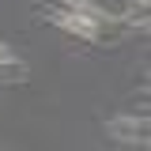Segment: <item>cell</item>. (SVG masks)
I'll return each mask as SVG.
<instances>
[{
	"instance_id": "1",
	"label": "cell",
	"mask_w": 151,
	"mask_h": 151,
	"mask_svg": "<svg viewBox=\"0 0 151 151\" xmlns=\"http://www.w3.org/2000/svg\"><path fill=\"white\" fill-rule=\"evenodd\" d=\"M106 136L117 144H136V147H147V117H110L106 121Z\"/></svg>"
},
{
	"instance_id": "4",
	"label": "cell",
	"mask_w": 151,
	"mask_h": 151,
	"mask_svg": "<svg viewBox=\"0 0 151 151\" xmlns=\"http://www.w3.org/2000/svg\"><path fill=\"white\" fill-rule=\"evenodd\" d=\"M4 57H12V53H8V45H4V42H0V60H4Z\"/></svg>"
},
{
	"instance_id": "3",
	"label": "cell",
	"mask_w": 151,
	"mask_h": 151,
	"mask_svg": "<svg viewBox=\"0 0 151 151\" xmlns=\"http://www.w3.org/2000/svg\"><path fill=\"white\" fill-rule=\"evenodd\" d=\"M23 79H27V64L4 57V60H0V83H23Z\"/></svg>"
},
{
	"instance_id": "5",
	"label": "cell",
	"mask_w": 151,
	"mask_h": 151,
	"mask_svg": "<svg viewBox=\"0 0 151 151\" xmlns=\"http://www.w3.org/2000/svg\"><path fill=\"white\" fill-rule=\"evenodd\" d=\"M64 4H72V8H76V4H79V0H64Z\"/></svg>"
},
{
	"instance_id": "2",
	"label": "cell",
	"mask_w": 151,
	"mask_h": 151,
	"mask_svg": "<svg viewBox=\"0 0 151 151\" xmlns=\"http://www.w3.org/2000/svg\"><path fill=\"white\" fill-rule=\"evenodd\" d=\"M49 23H57V27H60V30H68V34L87 38V42H94V38L102 34V27H98L94 19H87L79 8H72V12H49Z\"/></svg>"
}]
</instances>
